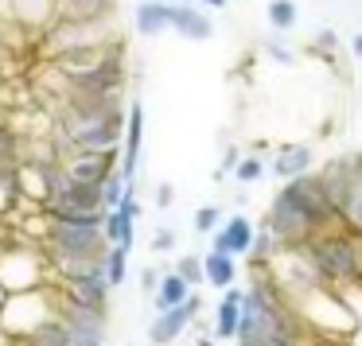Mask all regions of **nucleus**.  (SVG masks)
I'll list each match as a JSON object with an SVG mask.
<instances>
[{"mask_svg":"<svg viewBox=\"0 0 362 346\" xmlns=\"http://www.w3.org/2000/svg\"><path fill=\"white\" fill-rule=\"evenodd\" d=\"M141 141H144V109H141V102H133L129 105V121H125V156H121V175H125L129 183L136 179Z\"/></svg>","mask_w":362,"mask_h":346,"instance_id":"13","label":"nucleus"},{"mask_svg":"<svg viewBox=\"0 0 362 346\" xmlns=\"http://www.w3.org/2000/svg\"><path fill=\"white\" fill-rule=\"evenodd\" d=\"M308 167H312V152L308 148H284L281 160H276V175H281L284 183L300 179V175H312Z\"/></svg>","mask_w":362,"mask_h":346,"instance_id":"19","label":"nucleus"},{"mask_svg":"<svg viewBox=\"0 0 362 346\" xmlns=\"http://www.w3.org/2000/svg\"><path fill=\"white\" fill-rule=\"evenodd\" d=\"M261 172H265V167H261V160H242L234 175H238L242 183H257V179H261Z\"/></svg>","mask_w":362,"mask_h":346,"instance_id":"26","label":"nucleus"},{"mask_svg":"<svg viewBox=\"0 0 362 346\" xmlns=\"http://www.w3.org/2000/svg\"><path fill=\"white\" fill-rule=\"evenodd\" d=\"M160 280H164V273H160V268H152V265L141 268V292H144V296H156Z\"/></svg>","mask_w":362,"mask_h":346,"instance_id":"25","label":"nucleus"},{"mask_svg":"<svg viewBox=\"0 0 362 346\" xmlns=\"http://www.w3.org/2000/svg\"><path fill=\"white\" fill-rule=\"evenodd\" d=\"M242 299L245 288H226L214 307V338L218 342H238V327H242Z\"/></svg>","mask_w":362,"mask_h":346,"instance_id":"12","label":"nucleus"},{"mask_svg":"<svg viewBox=\"0 0 362 346\" xmlns=\"http://www.w3.org/2000/svg\"><path fill=\"white\" fill-rule=\"evenodd\" d=\"M172 203H175V187H172V183H160V187H156V206H160V210H168Z\"/></svg>","mask_w":362,"mask_h":346,"instance_id":"28","label":"nucleus"},{"mask_svg":"<svg viewBox=\"0 0 362 346\" xmlns=\"http://www.w3.org/2000/svg\"><path fill=\"white\" fill-rule=\"evenodd\" d=\"M172 28L183 35V40H211L214 28L203 12H195L191 4H172Z\"/></svg>","mask_w":362,"mask_h":346,"instance_id":"16","label":"nucleus"},{"mask_svg":"<svg viewBox=\"0 0 362 346\" xmlns=\"http://www.w3.org/2000/svg\"><path fill=\"white\" fill-rule=\"evenodd\" d=\"M117 43V20H55L43 32V51L51 59H66V55H82V51H98Z\"/></svg>","mask_w":362,"mask_h":346,"instance_id":"4","label":"nucleus"},{"mask_svg":"<svg viewBox=\"0 0 362 346\" xmlns=\"http://www.w3.org/2000/svg\"><path fill=\"white\" fill-rule=\"evenodd\" d=\"M59 296H63V292H59ZM59 319H63L66 330H71V346H105V330H110V323H105L102 311H90V307L71 304V299L63 296V304H59Z\"/></svg>","mask_w":362,"mask_h":346,"instance_id":"6","label":"nucleus"},{"mask_svg":"<svg viewBox=\"0 0 362 346\" xmlns=\"http://www.w3.org/2000/svg\"><path fill=\"white\" fill-rule=\"evenodd\" d=\"M4 299H8V292H4V284H0V307H4Z\"/></svg>","mask_w":362,"mask_h":346,"instance_id":"34","label":"nucleus"},{"mask_svg":"<svg viewBox=\"0 0 362 346\" xmlns=\"http://www.w3.org/2000/svg\"><path fill=\"white\" fill-rule=\"evenodd\" d=\"M327 288H362V249L351 234L327 229L304 245Z\"/></svg>","mask_w":362,"mask_h":346,"instance_id":"1","label":"nucleus"},{"mask_svg":"<svg viewBox=\"0 0 362 346\" xmlns=\"http://www.w3.org/2000/svg\"><path fill=\"white\" fill-rule=\"evenodd\" d=\"M175 249V234L172 229H156V237H152V253H172Z\"/></svg>","mask_w":362,"mask_h":346,"instance_id":"27","label":"nucleus"},{"mask_svg":"<svg viewBox=\"0 0 362 346\" xmlns=\"http://www.w3.org/2000/svg\"><path fill=\"white\" fill-rule=\"evenodd\" d=\"M59 292H63L71 304H82L90 311L110 315V280L105 276H74V280H59Z\"/></svg>","mask_w":362,"mask_h":346,"instance_id":"10","label":"nucleus"},{"mask_svg":"<svg viewBox=\"0 0 362 346\" xmlns=\"http://www.w3.org/2000/svg\"><path fill=\"white\" fill-rule=\"evenodd\" d=\"M129 276V245H110V253H105V280H110V288H121Z\"/></svg>","mask_w":362,"mask_h":346,"instance_id":"20","label":"nucleus"},{"mask_svg":"<svg viewBox=\"0 0 362 346\" xmlns=\"http://www.w3.org/2000/svg\"><path fill=\"white\" fill-rule=\"evenodd\" d=\"M195 346H218V338H214V335H203V338H199Z\"/></svg>","mask_w":362,"mask_h":346,"instance_id":"31","label":"nucleus"},{"mask_svg":"<svg viewBox=\"0 0 362 346\" xmlns=\"http://www.w3.org/2000/svg\"><path fill=\"white\" fill-rule=\"evenodd\" d=\"M59 304H63L59 284H47V288L8 296V299H4V307H0V335L24 346L35 330H43L51 319H59Z\"/></svg>","mask_w":362,"mask_h":346,"instance_id":"2","label":"nucleus"},{"mask_svg":"<svg viewBox=\"0 0 362 346\" xmlns=\"http://www.w3.org/2000/svg\"><path fill=\"white\" fill-rule=\"evenodd\" d=\"M203 4H211V8H222V4H226V0H203Z\"/></svg>","mask_w":362,"mask_h":346,"instance_id":"33","label":"nucleus"},{"mask_svg":"<svg viewBox=\"0 0 362 346\" xmlns=\"http://www.w3.org/2000/svg\"><path fill=\"white\" fill-rule=\"evenodd\" d=\"M59 164L66 167V175L71 179H78V183H105L113 172H117V152H66Z\"/></svg>","mask_w":362,"mask_h":346,"instance_id":"8","label":"nucleus"},{"mask_svg":"<svg viewBox=\"0 0 362 346\" xmlns=\"http://www.w3.org/2000/svg\"><path fill=\"white\" fill-rule=\"evenodd\" d=\"M269 24H273L276 32H288V28L296 24V4H292V0H273V4H269Z\"/></svg>","mask_w":362,"mask_h":346,"instance_id":"22","label":"nucleus"},{"mask_svg":"<svg viewBox=\"0 0 362 346\" xmlns=\"http://www.w3.org/2000/svg\"><path fill=\"white\" fill-rule=\"evenodd\" d=\"M136 218H141V203H136V191H129L125 203H121L117 210L105 214V241L110 245H129V249H133Z\"/></svg>","mask_w":362,"mask_h":346,"instance_id":"11","label":"nucleus"},{"mask_svg":"<svg viewBox=\"0 0 362 346\" xmlns=\"http://www.w3.org/2000/svg\"><path fill=\"white\" fill-rule=\"evenodd\" d=\"M218 222H222V210L218 206H199L195 210V234H218Z\"/></svg>","mask_w":362,"mask_h":346,"instance_id":"24","label":"nucleus"},{"mask_svg":"<svg viewBox=\"0 0 362 346\" xmlns=\"http://www.w3.org/2000/svg\"><path fill=\"white\" fill-rule=\"evenodd\" d=\"M203 273H206V284L218 292L234 288L238 280V257H226V253H206L203 257Z\"/></svg>","mask_w":362,"mask_h":346,"instance_id":"18","label":"nucleus"},{"mask_svg":"<svg viewBox=\"0 0 362 346\" xmlns=\"http://www.w3.org/2000/svg\"><path fill=\"white\" fill-rule=\"evenodd\" d=\"M238 164H242L238 148H226V156H222V172H238Z\"/></svg>","mask_w":362,"mask_h":346,"instance_id":"29","label":"nucleus"},{"mask_svg":"<svg viewBox=\"0 0 362 346\" xmlns=\"http://www.w3.org/2000/svg\"><path fill=\"white\" fill-rule=\"evenodd\" d=\"M4 121H8V109H4V105H0V125H4Z\"/></svg>","mask_w":362,"mask_h":346,"instance_id":"35","label":"nucleus"},{"mask_svg":"<svg viewBox=\"0 0 362 346\" xmlns=\"http://www.w3.org/2000/svg\"><path fill=\"white\" fill-rule=\"evenodd\" d=\"M55 20H113V0H59Z\"/></svg>","mask_w":362,"mask_h":346,"instance_id":"14","label":"nucleus"},{"mask_svg":"<svg viewBox=\"0 0 362 346\" xmlns=\"http://www.w3.org/2000/svg\"><path fill=\"white\" fill-rule=\"evenodd\" d=\"M24 346H71V330H66L63 319H51L43 330H35Z\"/></svg>","mask_w":362,"mask_h":346,"instance_id":"21","label":"nucleus"},{"mask_svg":"<svg viewBox=\"0 0 362 346\" xmlns=\"http://www.w3.org/2000/svg\"><path fill=\"white\" fill-rule=\"evenodd\" d=\"M331 51V47H335V35H331V32H320V40H315V51Z\"/></svg>","mask_w":362,"mask_h":346,"instance_id":"30","label":"nucleus"},{"mask_svg":"<svg viewBox=\"0 0 362 346\" xmlns=\"http://www.w3.org/2000/svg\"><path fill=\"white\" fill-rule=\"evenodd\" d=\"M0 284L8 296H20V292H35L55 284V268H51V257L40 241H28V237H12V245L0 249Z\"/></svg>","mask_w":362,"mask_h":346,"instance_id":"3","label":"nucleus"},{"mask_svg":"<svg viewBox=\"0 0 362 346\" xmlns=\"http://www.w3.org/2000/svg\"><path fill=\"white\" fill-rule=\"evenodd\" d=\"M191 296H195V288H191L175 268H168L160 288H156V296H152V304H156V311H168V307H183Z\"/></svg>","mask_w":362,"mask_h":346,"instance_id":"15","label":"nucleus"},{"mask_svg":"<svg viewBox=\"0 0 362 346\" xmlns=\"http://www.w3.org/2000/svg\"><path fill=\"white\" fill-rule=\"evenodd\" d=\"M136 32L141 35H164L172 28V4H160V0H144L136 4Z\"/></svg>","mask_w":362,"mask_h":346,"instance_id":"17","label":"nucleus"},{"mask_svg":"<svg viewBox=\"0 0 362 346\" xmlns=\"http://www.w3.org/2000/svg\"><path fill=\"white\" fill-rule=\"evenodd\" d=\"M203 311V299L191 296L183 307H168V311H156V319L148 323V342L152 346H172L183 330L191 327V319H199Z\"/></svg>","mask_w":362,"mask_h":346,"instance_id":"7","label":"nucleus"},{"mask_svg":"<svg viewBox=\"0 0 362 346\" xmlns=\"http://www.w3.org/2000/svg\"><path fill=\"white\" fill-rule=\"evenodd\" d=\"M175 273H180L183 280L191 284V288H195V284H206V273H203V261H199V257H191V253H183V257L175 261Z\"/></svg>","mask_w":362,"mask_h":346,"instance_id":"23","label":"nucleus"},{"mask_svg":"<svg viewBox=\"0 0 362 346\" xmlns=\"http://www.w3.org/2000/svg\"><path fill=\"white\" fill-rule=\"evenodd\" d=\"M351 47H354V55L362 59V35H354V40H351Z\"/></svg>","mask_w":362,"mask_h":346,"instance_id":"32","label":"nucleus"},{"mask_svg":"<svg viewBox=\"0 0 362 346\" xmlns=\"http://www.w3.org/2000/svg\"><path fill=\"white\" fill-rule=\"evenodd\" d=\"M51 261L59 257H98L102 261L110 253L102 222H51V234L43 241Z\"/></svg>","mask_w":362,"mask_h":346,"instance_id":"5","label":"nucleus"},{"mask_svg":"<svg viewBox=\"0 0 362 346\" xmlns=\"http://www.w3.org/2000/svg\"><path fill=\"white\" fill-rule=\"evenodd\" d=\"M253 237H257V226H253L245 214H234V218L222 222V229L211 237V253H226V257H250Z\"/></svg>","mask_w":362,"mask_h":346,"instance_id":"9","label":"nucleus"}]
</instances>
